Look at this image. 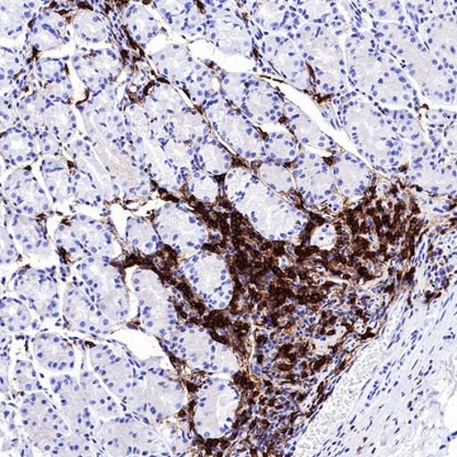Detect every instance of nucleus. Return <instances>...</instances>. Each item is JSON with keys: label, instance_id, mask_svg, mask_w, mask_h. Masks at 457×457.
Segmentation results:
<instances>
[{"label": "nucleus", "instance_id": "1", "mask_svg": "<svg viewBox=\"0 0 457 457\" xmlns=\"http://www.w3.org/2000/svg\"><path fill=\"white\" fill-rule=\"evenodd\" d=\"M233 204L270 240H287L307 225L306 214L262 183L257 176Z\"/></svg>", "mask_w": 457, "mask_h": 457}, {"label": "nucleus", "instance_id": "2", "mask_svg": "<svg viewBox=\"0 0 457 457\" xmlns=\"http://www.w3.org/2000/svg\"><path fill=\"white\" fill-rule=\"evenodd\" d=\"M287 36L312 71L314 87L326 95H337L345 89V59L330 30L312 23L302 25L299 21Z\"/></svg>", "mask_w": 457, "mask_h": 457}, {"label": "nucleus", "instance_id": "3", "mask_svg": "<svg viewBox=\"0 0 457 457\" xmlns=\"http://www.w3.org/2000/svg\"><path fill=\"white\" fill-rule=\"evenodd\" d=\"M212 131L241 159L265 160L263 136L239 108L232 106L217 92L198 108Z\"/></svg>", "mask_w": 457, "mask_h": 457}, {"label": "nucleus", "instance_id": "4", "mask_svg": "<svg viewBox=\"0 0 457 457\" xmlns=\"http://www.w3.org/2000/svg\"><path fill=\"white\" fill-rule=\"evenodd\" d=\"M86 294L111 321L125 320L129 298L119 271L108 260L88 255L78 263Z\"/></svg>", "mask_w": 457, "mask_h": 457}, {"label": "nucleus", "instance_id": "5", "mask_svg": "<svg viewBox=\"0 0 457 457\" xmlns=\"http://www.w3.org/2000/svg\"><path fill=\"white\" fill-rule=\"evenodd\" d=\"M204 11V37L222 54L253 59L254 40L245 13L232 3L202 2Z\"/></svg>", "mask_w": 457, "mask_h": 457}, {"label": "nucleus", "instance_id": "6", "mask_svg": "<svg viewBox=\"0 0 457 457\" xmlns=\"http://www.w3.org/2000/svg\"><path fill=\"white\" fill-rule=\"evenodd\" d=\"M152 223L163 245L186 257L197 254L208 241L204 223L182 204L166 203L157 208Z\"/></svg>", "mask_w": 457, "mask_h": 457}, {"label": "nucleus", "instance_id": "7", "mask_svg": "<svg viewBox=\"0 0 457 457\" xmlns=\"http://www.w3.org/2000/svg\"><path fill=\"white\" fill-rule=\"evenodd\" d=\"M104 168L120 188L123 200L139 202L150 196L154 190L140 162L129 151L125 143L113 141H90Z\"/></svg>", "mask_w": 457, "mask_h": 457}, {"label": "nucleus", "instance_id": "8", "mask_svg": "<svg viewBox=\"0 0 457 457\" xmlns=\"http://www.w3.org/2000/svg\"><path fill=\"white\" fill-rule=\"evenodd\" d=\"M76 108L82 114L86 136L90 141L127 142L125 120L114 84L103 92L88 95Z\"/></svg>", "mask_w": 457, "mask_h": 457}, {"label": "nucleus", "instance_id": "9", "mask_svg": "<svg viewBox=\"0 0 457 457\" xmlns=\"http://www.w3.org/2000/svg\"><path fill=\"white\" fill-rule=\"evenodd\" d=\"M133 288L139 300L143 326L162 337L173 331L178 316L168 290L157 275L149 270L136 271L133 276Z\"/></svg>", "mask_w": 457, "mask_h": 457}, {"label": "nucleus", "instance_id": "10", "mask_svg": "<svg viewBox=\"0 0 457 457\" xmlns=\"http://www.w3.org/2000/svg\"><path fill=\"white\" fill-rule=\"evenodd\" d=\"M184 271L195 292L211 308L223 309L232 296V282L222 256L203 252L184 262Z\"/></svg>", "mask_w": 457, "mask_h": 457}, {"label": "nucleus", "instance_id": "11", "mask_svg": "<svg viewBox=\"0 0 457 457\" xmlns=\"http://www.w3.org/2000/svg\"><path fill=\"white\" fill-rule=\"evenodd\" d=\"M292 175L304 202L327 206L332 212L331 197L337 194V186L331 165L325 159L302 150L292 163Z\"/></svg>", "mask_w": 457, "mask_h": 457}, {"label": "nucleus", "instance_id": "12", "mask_svg": "<svg viewBox=\"0 0 457 457\" xmlns=\"http://www.w3.org/2000/svg\"><path fill=\"white\" fill-rule=\"evenodd\" d=\"M261 41V54L270 69L295 87L312 94L313 75L295 42L287 37L271 35Z\"/></svg>", "mask_w": 457, "mask_h": 457}, {"label": "nucleus", "instance_id": "13", "mask_svg": "<svg viewBox=\"0 0 457 457\" xmlns=\"http://www.w3.org/2000/svg\"><path fill=\"white\" fill-rule=\"evenodd\" d=\"M4 202L19 214L40 217L50 212V200L31 166L13 169L3 183Z\"/></svg>", "mask_w": 457, "mask_h": 457}, {"label": "nucleus", "instance_id": "14", "mask_svg": "<svg viewBox=\"0 0 457 457\" xmlns=\"http://www.w3.org/2000/svg\"><path fill=\"white\" fill-rule=\"evenodd\" d=\"M19 297L25 300L33 311L45 318H57L59 312V288L56 280L46 270L23 268L13 282Z\"/></svg>", "mask_w": 457, "mask_h": 457}, {"label": "nucleus", "instance_id": "15", "mask_svg": "<svg viewBox=\"0 0 457 457\" xmlns=\"http://www.w3.org/2000/svg\"><path fill=\"white\" fill-rule=\"evenodd\" d=\"M125 145L140 162L154 185L170 193L185 194V179L170 165L159 141L150 136L127 142Z\"/></svg>", "mask_w": 457, "mask_h": 457}, {"label": "nucleus", "instance_id": "16", "mask_svg": "<svg viewBox=\"0 0 457 457\" xmlns=\"http://www.w3.org/2000/svg\"><path fill=\"white\" fill-rule=\"evenodd\" d=\"M64 151L76 168L92 179L104 202L112 204L123 199L120 188L104 168L87 136L76 137L73 142L65 145Z\"/></svg>", "mask_w": 457, "mask_h": 457}, {"label": "nucleus", "instance_id": "17", "mask_svg": "<svg viewBox=\"0 0 457 457\" xmlns=\"http://www.w3.org/2000/svg\"><path fill=\"white\" fill-rule=\"evenodd\" d=\"M46 7L37 14L27 30L26 46L37 54L60 50L71 41L68 17L60 8Z\"/></svg>", "mask_w": 457, "mask_h": 457}, {"label": "nucleus", "instance_id": "18", "mask_svg": "<svg viewBox=\"0 0 457 457\" xmlns=\"http://www.w3.org/2000/svg\"><path fill=\"white\" fill-rule=\"evenodd\" d=\"M66 222L73 228L89 255L111 261L122 253L120 242L106 223L84 213H76Z\"/></svg>", "mask_w": 457, "mask_h": 457}, {"label": "nucleus", "instance_id": "19", "mask_svg": "<svg viewBox=\"0 0 457 457\" xmlns=\"http://www.w3.org/2000/svg\"><path fill=\"white\" fill-rule=\"evenodd\" d=\"M285 99L269 83L253 76L246 86L240 111L252 122L273 123L282 120Z\"/></svg>", "mask_w": 457, "mask_h": 457}, {"label": "nucleus", "instance_id": "20", "mask_svg": "<svg viewBox=\"0 0 457 457\" xmlns=\"http://www.w3.org/2000/svg\"><path fill=\"white\" fill-rule=\"evenodd\" d=\"M63 309L70 325L80 332L102 333L111 326V320L76 283L65 290Z\"/></svg>", "mask_w": 457, "mask_h": 457}, {"label": "nucleus", "instance_id": "21", "mask_svg": "<svg viewBox=\"0 0 457 457\" xmlns=\"http://www.w3.org/2000/svg\"><path fill=\"white\" fill-rule=\"evenodd\" d=\"M6 208L9 227L12 228L13 237H16L19 245L22 247L25 254L37 259H47L52 254V247L49 239H47L46 227L43 226L41 219L27 214H19L12 211L6 203L4 202Z\"/></svg>", "mask_w": 457, "mask_h": 457}, {"label": "nucleus", "instance_id": "22", "mask_svg": "<svg viewBox=\"0 0 457 457\" xmlns=\"http://www.w3.org/2000/svg\"><path fill=\"white\" fill-rule=\"evenodd\" d=\"M149 59L161 78L180 90L185 88L186 83L199 64L187 47L179 43H170L155 54H150Z\"/></svg>", "mask_w": 457, "mask_h": 457}, {"label": "nucleus", "instance_id": "23", "mask_svg": "<svg viewBox=\"0 0 457 457\" xmlns=\"http://www.w3.org/2000/svg\"><path fill=\"white\" fill-rule=\"evenodd\" d=\"M137 99L152 120L168 121L176 113L188 107L175 86L164 79H151L142 88Z\"/></svg>", "mask_w": 457, "mask_h": 457}, {"label": "nucleus", "instance_id": "24", "mask_svg": "<svg viewBox=\"0 0 457 457\" xmlns=\"http://www.w3.org/2000/svg\"><path fill=\"white\" fill-rule=\"evenodd\" d=\"M163 17L170 29L179 35L204 36V11L202 2H154L145 4Z\"/></svg>", "mask_w": 457, "mask_h": 457}, {"label": "nucleus", "instance_id": "25", "mask_svg": "<svg viewBox=\"0 0 457 457\" xmlns=\"http://www.w3.org/2000/svg\"><path fill=\"white\" fill-rule=\"evenodd\" d=\"M35 71L39 89L51 102L73 103V84L69 66L63 59L43 57L37 62Z\"/></svg>", "mask_w": 457, "mask_h": 457}, {"label": "nucleus", "instance_id": "26", "mask_svg": "<svg viewBox=\"0 0 457 457\" xmlns=\"http://www.w3.org/2000/svg\"><path fill=\"white\" fill-rule=\"evenodd\" d=\"M0 150L4 163L13 169L31 166L41 156L35 133L26 126L3 132Z\"/></svg>", "mask_w": 457, "mask_h": 457}, {"label": "nucleus", "instance_id": "27", "mask_svg": "<svg viewBox=\"0 0 457 457\" xmlns=\"http://www.w3.org/2000/svg\"><path fill=\"white\" fill-rule=\"evenodd\" d=\"M31 62L26 57L25 52L12 47L2 46L0 60V87L3 95L17 100L28 92V70Z\"/></svg>", "mask_w": 457, "mask_h": 457}, {"label": "nucleus", "instance_id": "28", "mask_svg": "<svg viewBox=\"0 0 457 457\" xmlns=\"http://www.w3.org/2000/svg\"><path fill=\"white\" fill-rule=\"evenodd\" d=\"M337 189L346 197H357L368 189L370 173L363 162L350 154L336 156L331 165Z\"/></svg>", "mask_w": 457, "mask_h": 457}, {"label": "nucleus", "instance_id": "29", "mask_svg": "<svg viewBox=\"0 0 457 457\" xmlns=\"http://www.w3.org/2000/svg\"><path fill=\"white\" fill-rule=\"evenodd\" d=\"M50 3L2 0L0 2V31L4 39L16 41L28 30L37 13Z\"/></svg>", "mask_w": 457, "mask_h": 457}, {"label": "nucleus", "instance_id": "30", "mask_svg": "<svg viewBox=\"0 0 457 457\" xmlns=\"http://www.w3.org/2000/svg\"><path fill=\"white\" fill-rule=\"evenodd\" d=\"M245 7L249 12L251 22L256 27L262 36L268 37L270 33L280 30H288L289 23L293 19V7L288 3L280 2H255L237 3Z\"/></svg>", "mask_w": 457, "mask_h": 457}, {"label": "nucleus", "instance_id": "31", "mask_svg": "<svg viewBox=\"0 0 457 457\" xmlns=\"http://www.w3.org/2000/svg\"><path fill=\"white\" fill-rule=\"evenodd\" d=\"M280 122L287 127L289 132L303 145L328 151L336 147V143L331 137L323 133L306 113L300 111L296 104L289 103L287 100H285L284 116Z\"/></svg>", "mask_w": 457, "mask_h": 457}, {"label": "nucleus", "instance_id": "32", "mask_svg": "<svg viewBox=\"0 0 457 457\" xmlns=\"http://www.w3.org/2000/svg\"><path fill=\"white\" fill-rule=\"evenodd\" d=\"M40 174L47 194L55 204H63L73 198V176L68 157L43 156Z\"/></svg>", "mask_w": 457, "mask_h": 457}, {"label": "nucleus", "instance_id": "33", "mask_svg": "<svg viewBox=\"0 0 457 457\" xmlns=\"http://www.w3.org/2000/svg\"><path fill=\"white\" fill-rule=\"evenodd\" d=\"M170 139L196 146L204 137L212 135V129L203 112L195 107H187L165 121Z\"/></svg>", "mask_w": 457, "mask_h": 457}, {"label": "nucleus", "instance_id": "34", "mask_svg": "<svg viewBox=\"0 0 457 457\" xmlns=\"http://www.w3.org/2000/svg\"><path fill=\"white\" fill-rule=\"evenodd\" d=\"M194 154L198 169L213 176L226 175L237 166L236 157L213 132L194 147Z\"/></svg>", "mask_w": 457, "mask_h": 457}, {"label": "nucleus", "instance_id": "35", "mask_svg": "<svg viewBox=\"0 0 457 457\" xmlns=\"http://www.w3.org/2000/svg\"><path fill=\"white\" fill-rule=\"evenodd\" d=\"M123 25H125L132 40L145 50L152 40L159 35L160 25L155 17L143 4L128 3L123 4Z\"/></svg>", "mask_w": 457, "mask_h": 457}, {"label": "nucleus", "instance_id": "36", "mask_svg": "<svg viewBox=\"0 0 457 457\" xmlns=\"http://www.w3.org/2000/svg\"><path fill=\"white\" fill-rule=\"evenodd\" d=\"M70 22L76 36L86 43H112V35L106 19L93 8L75 9Z\"/></svg>", "mask_w": 457, "mask_h": 457}, {"label": "nucleus", "instance_id": "37", "mask_svg": "<svg viewBox=\"0 0 457 457\" xmlns=\"http://www.w3.org/2000/svg\"><path fill=\"white\" fill-rule=\"evenodd\" d=\"M71 104L51 102L45 112V123L47 130L56 137L64 145H70L78 136V117Z\"/></svg>", "mask_w": 457, "mask_h": 457}, {"label": "nucleus", "instance_id": "38", "mask_svg": "<svg viewBox=\"0 0 457 457\" xmlns=\"http://www.w3.org/2000/svg\"><path fill=\"white\" fill-rule=\"evenodd\" d=\"M257 179L270 187L273 192L295 200L296 187L290 170L284 164L270 160L251 162Z\"/></svg>", "mask_w": 457, "mask_h": 457}, {"label": "nucleus", "instance_id": "39", "mask_svg": "<svg viewBox=\"0 0 457 457\" xmlns=\"http://www.w3.org/2000/svg\"><path fill=\"white\" fill-rule=\"evenodd\" d=\"M126 237L135 249L145 255L155 254L163 243L154 223L142 217L128 219Z\"/></svg>", "mask_w": 457, "mask_h": 457}, {"label": "nucleus", "instance_id": "40", "mask_svg": "<svg viewBox=\"0 0 457 457\" xmlns=\"http://www.w3.org/2000/svg\"><path fill=\"white\" fill-rule=\"evenodd\" d=\"M51 100L36 88L33 92L23 95L17 100V109L23 125L33 133L46 128L45 123V112Z\"/></svg>", "mask_w": 457, "mask_h": 457}, {"label": "nucleus", "instance_id": "41", "mask_svg": "<svg viewBox=\"0 0 457 457\" xmlns=\"http://www.w3.org/2000/svg\"><path fill=\"white\" fill-rule=\"evenodd\" d=\"M300 18L311 21L312 25L339 30L345 21L340 14L339 9L333 3H292Z\"/></svg>", "mask_w": 457, "mask_h": 457}, {"label": "nucleus", "instance_id": "42", "mask_svg": "<svg viewBox=\"0 0 457 457\" xmlns=\"http://www.w3.org/2000/svg\"><path fill=\"white\" fill-rule=\"evenodd\" d=\"M265 160L292 164L300 154V143L292 133L271 132L263 137Z\"/></svg>", "mask_w": 457, "mask_h": 457}, {"label": "nucleus", "instance_id": "43", "mask_svg": "<svg viewBox=\"0 0 457 457\" xmlns=\"http://www.w3.org/2000/svg\"><path fill=\"white\" fill-rule=\"evenodd\" d=\"M185 193L199 202L212 204L221 196V186L213 175L197 170L185 176Z\"/></svg>", "mask_w": 457, "mask_h": 457}, {"label": "nucleus", "instance_id": "44", "mask_svg": "<svg viewBox=\"0 0 457 457\" xmlns=\"http://www.w3.org/2000/svg\"><path fill=\"white\" fill-rule=\"evenodd\" d=\"M71 65L78 74L80 82L88 89V95H95L106 89L109 84L106 79L100 75L96 66L90 60L87 49H79L76 51L71 57Z\"/></svg>", "mask_w": 457, "mask_h": 457}, {"label": "nucleus", "instance_id": "45", "mask_svg": "<svg viewBox=\"0 0 457 457\" xmlns=\"http://www.w3.org/2000/svg\"><path fill=\"white\" fill-rule=\"evenodd\" d=\"M164 154L173 168L180 175L185 176L199 170L195 160L194 147L184 142L169 139L163 145Z\"/></svg>", "mask_w": 457, "mask_h": 457}, {"label": "nucleus", "instance_id": "46", "mask_svg": "<svg viewBox=\"0 0 457 457\" xmlns=\"http://www.w3.org/2000/svg\"><path fill=\"white\" fill-rule=\"evenodd\" d=\"M70 162L71 176H73V198L75 202L94 208L103 207L106 202H104L92 179L76 168L73 162L71 160Z\"/></svg>", "mask_w": 457, "mask_h": 457}, {"label": "nucleus", "instance_id": "47", "mask_svg": "<svg viewBox=\"0 0 457 457\" xmlns=\"http://www.w3.org/2000/svg\"><path fill=\"white\" fill-rule=\"evenodd\" d=\"M2 319L3 330L13 333L26 330L32 323V316L26 304L12 297L3 299Z\"/></svg>", "mask_w": 457, "mask_h": 457}, {"label": "nucleus", "instance_id": "48", "mask_svg": "<svg viewBox=\"0 0 457 457\" xmlns=\"http://www.w3.org/2000/svg\"><path fill=\"white\" fill-rule=\"evenodd\" d=\"M90 60L98 70L100 75L107 80L109 84L117 82L119 76L123 71V64L117 52L111 47H103V49L87 50Z\"/></svg>", "mask_w": 457, "mask_h": 457}, {"label": "nucleus", "instance_id": "49", "mask_svg": "<svg viewBox=\"0 0 457 457\" xmlns=\"http://www.w3.org/2000/svg\"><path fill=\"white\" fill-rule=\"evenodd\" d=\"M55 241L59 249L65 253V256H69L70 259L76 261H82L89 253L82 242L79 241V237L76 236L73 228H71L68 222L63 221L60 223L59 227L56 228Z\"/></svg>", "mask_w": 457, "mask_h": 457}, {"label": "nucleus", "instance_id": "50", "mask_svg": "<svg viewBox=\"0 0 457 457\" xmlns=\"http://www.w3.org/2000/svg\"><path fill=\"white\" fill-rule=\"evenodd\" d=\"M254 178H256L254 171L245 168V165H237L225 175L222 185L223 192L233 204L241 196L243 190Z\"/></svg>", "mask_w": 457, "mask_h": 457}, {"label": "nucleus", "instance_id": "51", "mask_svg": "<svg viewBox=\"0 0 457 457\" xmlns=\"http://www.w3.org/2000/svg\"><path fill=\"white\" fill-rule=\"evenodd\" d=\"M17 102H14L6 95L0 97V123H2V133L9 129L25 126L23 125L17 109Z\"/></svg>", "mask_w": 457, "mask_h": 457}, {"label": "nucleus", "instance_id": "52", "mask_svg": "<svg viewBox=\"0 0 457 457\" xmlns=\"http://www.w3.org/2000/svg\"><path fill=\"white\" fill-rule=\"evenodd\" d=\"M37 145H39L40 155L43 156H64L63 151L65 145L60 140L56 139L54 133L47 130L46 128L35 133Z\"/></svg>", "mask_w": 457, "mask_h": 457}, {"label": "nucleus", "instance_id": "53", "mask_svg": "<svg viewBox=\"0 0 457 457\" xmlns=\"http://www.w3.org/2000/svg\"><path fill=\"white\" fill-rule=\"evenodd\" d=\"M2 263L3 266L12 265L18 260L19 253L14 245L12 233L8 231L6 225L2 228Z\"/></svg>", "mask_w": 457, "mask_h": 457}, {"label": "nucleus", "instance_id": "54", "mask_svg": "<svg viewBox=\"0 0 457 457\" xmlns=\"http://www.w3.org/2000/svg\"><path fill=\"white\" fill-rule=\"evenodd\" d=\"M394 422H395V425H396V426H397V425H398V419H397V418H396V419H395Z\"/></svg>", "mask_w": 457, "mask_h": 457}, {"label": "nucleus", "instance_id": "55", "mask_svg": "<svg viewBox=\"0 0 457 457\" xmlns=\"http://www.w3.org/2000/svg\"><path fill=\"white\" fill-rule=\"evenodd\" d=\"M411 406H412V402L408 403V408H411Z\"/></svg>", "mask_w": 457, "mask_h": 457}, {"label": "nucleus", "instance_id": "56", "mask_svg": "<svg viewBox=\"0 0 457 457\" xmlns=\"http://www.w3.org/2000/svg\"><path fill=\"white\" fill-rule=\"evenodd\" d=\"M371 398H373V395H370V396L368 397V400H371Z\"/></svg>", "mask_w": 457, "mask_h": 457}]
</instances>
